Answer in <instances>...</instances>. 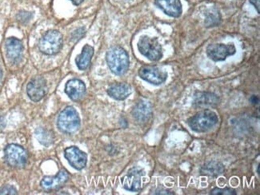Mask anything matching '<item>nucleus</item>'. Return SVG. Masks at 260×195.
I'll list each match as a JSON object with an SVG mask.
<instances>
[{"instance_id":"obj_15","label":"nucleus","mask_w":260,"mask_h":195,"mask_svg":"<svg viewBox=\"0 0 260 195\" xmlns=\"http://www.w3.org/2000/svg\"><path fill=\"white\" fill-rule=\"evenodd\" d=\"M69 179V175L66 171H61L56 176L45 177L41 181L42 187L45 189H55L64 185Z\"/></svg>"},{"instance_id":"obj_28","label":"nucleus","mask_w":260,"mask_h":195,"mask_svg":"<svg viewBox=\"0 0 260 195\" xmlns=\"http://www.w3.org/2000/svg\"><path fill=\"white\" fill-rule=\"evenodd\" d=\"M250 101H251L254 105H256V104H258L259 100H258V98L257 97V96L253 95L252 97L251 98Z\"/></svg>"},{"instance_id":"obj_1","label":"nucleus","mask_w":260,"mask_h":195,"mask_svg":"<svg viewBox=\"0 0 260 195\" xmlns=\"http://www.w3.org/2000/svg\"><path fill=\"white\" fill-rule=\"evenodd\" d=\"M108 67L112 73L123 75L129 68V56L124 49L115 47L110 49L106 55Z\"/></svg>"},{"instance_id":"obj_13","label":"nucleus","mask_w":260,"mask_h":195,"mask_svg":"<svg viewBox=\"0 0 260 195\" xmlns=\"http://www.w3.org/2000/svg\"><path fill=\"white\" fill-rule=\"evenodd\" d=\"M7 55L14 63H18L22 58L23 47L22 42L16 38H8L6 41Z\"/></svg>"},{"instance_id":"obj_14","label":"nucleus","mask_w":260,"mask_h":195,"mask_svg":"<svg viewBox=\"0 0 260 195\" xmlns=\"http://www.w3.org/2000/svg\"><path fill=\"white\" fill-rule=\"evenodd\" d=\"M65 92L71 100L79 101L84 96L86 86L83 81L76 79H71L67 83Z\"/></svg>"},{"instance_id":"obj_21","label":"nucleus","mask_w":260,"mask_h":195,"mask_svg":"<svg viewBox=\"0 0 260 195\" xmlns=\"http://www.w3.org/2000/svg\"><path fill=\"white\" fill-rule=\"evenodd\" d=\"M36 136L39 142L46 146H50L52 143L53 139H54L52 133L48 132L47 129L41 127L36 129Z\"/></svg>"},{"instance_id":"obj_6","label":"nucleus","mask_w":260,"mask_h":195,"mask_svg":"<svg viewBox=\"0 0 260 195\" xmlns=\"http://www.w3.org/2000/svg\"><path fill=\"white\" fill-rule=\"evenodd\" d=\"M4 154L8 165L15 168L24 167L28 159V154L26 150L19 145H8L4 150Z\"/></svg>"},{"instance_id":"obj_12","label":"nucleus","mask_w":260,"mask_h":195,"mask_svg":"<svg viewBox=\"0 0 260 195\" xmlns=\"http://www.w3.org/2000/svg\"><path fill=\"white\" fill-rule=\"evenodd\" d=\"M155 4L171 17H179L183 12L180 0H155Z\"/></svg>"},{"instance_id":"obj_9","label":"nucleus","mask_w":260,"mask_h":195,"mask_svg":"<svg viewBox=\"0 0 260 195\" xmlns=\"http://www.w3.org/2000/svg\"><path fill=\"white\" fill-rule=\"evenodd\" d=\"M144 171L138 167L132 168L127 175L122 179V183L124 189L129 191H139L143 186Z\"/></svg>"},{"instance_id":"obj_23","label":"nucleus","mask_w":260,"mask_h":195,"mask_svg":"<svg viewBox=\"0 0 260 195\" xmlns=\"http://www.w3.org/2000/svg\"><path fill=\"white\" fill-rule=\"evenodd\" d=\"M212 195H236V192L235 189L231 188H215L211 191Z\"/></svg>"},{"instance_id":"obj_7","label":"nucleus","mask_w":260,"mask_h":195,"mask_svg":"<svg viewBox=\"0 0 260 195\" xmlns=\"http://www.w3.org/2000/svg\"><path fill=\"white\" fill-rule=\"evenodd\" d=\"M139 75L143 80L153 85H161L168 79V73L157 67H142Z\"/></svg>"},{"instance_id":"obj_22","label":"nucleus","mask_w":260,"mask_h":195,"mask_svg":"<svg viewBox=\"0 0 260 195\" xmlns=\"http://www.w3.org/2000/svg\"><path fill=\"white\" fill-rule=\"evenodd\" d=\"M220 22V15L217 11H211V13L208 15L205 19V24L207 26H215L219 24Z\"/></svg>"},{"instance_id":"obj_11","label":"nucleus","mask_w":260,"mask_h":195,"mask_svg":"<svg viewBox=\"0 0 260 195\" xmlns=\"http://www.w3.org/2000/svg\"><path fill=\"white\" fill-rule=\"evenodd\" d=\"M47 86L43 77H36L26 86V93L33 102H39L47 94Z\"/></svg>"},{"instance_id":"obj_4","label":"nucleus","mask_w":260,"mask_h":195,"mask_svg":"<svg viewBox=\"0 0 260 195\" xmlns=\"http://www.w3.org/2000/svg\"><path fill=\"white\" fill-rule=\"evenodd\" d=\"M138 49L143 56L151 61L160 60L162 57V50L160 43L156 38L143 36L138 43Z\"/></svg>"},{"instance_id":"obj_19","label":"nucleus","mask_w":260,"mask_h":195,"mask_svg":"<svg viewBox=\"0 0 260 195\" xmlns=\"http://www.w3.org/2000/svg\"><path fill=\"white\" fill-rule=\"evenodd\" d=\"M93 55H94V48L87 44L85 45L81 54L78 55L76 58V63L78 68L81 71L87 69L91 64Z\"/></svg>"},{"instance_id":"obj_24","label":"nucleus","mask_w":260,"mask_h":195,"mask_svg":"<svg viewBox=\"0 0 260 195\" xmlns=\"http://www.w3.org/2000/svg\"><path fill=\"white\" fill-rule=\"evenodd\" d=\"M0 194H17V190L12 186H5L0 189Z\"/></svg>"},{"instance_id":"obj_20","label":"nucleus","mask_w":260,"mask_h":195,"mask_svg":"<svg viewBox=\"0 0 260 195\" xmlns=\"http://www.w3.org/2000/svg\"><path fill=\"white\" fill-rule=\"evenodd\" d=\"M224 167L218 161H210L202 167V175L208 176L217 177L222 175L224 172Z\"/></svg>"},{"instance_id":"obj_29","label":"nucleus","mask_w":260,"mask_h":195,"mask_svg":"<svg viewBox=\"0 0 260 195\" xmlns=\"http://www.w3.org/2000/svg\"><path fill=\"white\" fill-rule=\"evenodd\" d=\"M71 1H72L75 5H77V6L83 2V0H71Z\"/></svg>"},{"instance_id":"obj_30","label":"nucleus","mask_w":260,"mask_h":195,"mask_svg":"<svg viewBox=\"0 0 260 195\" xmlns=\"http://www.w3.org/2000/svg\"><path fill=\"white\" fill-rule=\"evenodd\" d=\"M2 76H3L2 70H1V68H0V82H1V79H2Z\"/></svg>"},{"instance_id":"obj_25","label":"nucleus","mask_w":260,"mask_h":195,"mask_svg":"<svg viewBox=\"0 0 260 195\" xmlns=\"http://www.w3.org/2000/svg\"><path fill=\"white\" fill-rule=\"evenodd\" d=\"M259 0H250V3H251L252 5H254L258 13H259Z\"/></svg>"},{"instance_id":"obj_2","label":"nucleus","mask_w":260,"mask_h":195,"mask_svg":"<svg viewBox=\"0 0 260 195\" xmlns=\"http://www.w3.org/2000/svg\"><path fill=\"white\" fill-rule=\"evenodd\" d=\"M219 122V118L211 110H204L189 118L187 124L190 129L197 133H205L215 127Z\"/></svg>"},{"instance_id":"obj_8","label":"nucleus","mask_w":260,"mask_h":195,"mask_svg":"<svg viewBox=\"0 0 260 195\" xmlns=\"http://www.w3.org/2000/svg\"><path fill=\"white\" fill-rule=\"evenodd\" d=\"M236 52V47L233 44H212L207 48L208 57L215 62L225 60L228 56L235 55Z\"/></svg>"},{"instance_id":"obj_17","label":"nucleus","mask_w":260,"mask_h":195,"mask_svg":"<svg viewBox=\"0 0 260 195\" xmlns=\"http://www.w3.org/2000/svg\"><path fill=\"white\" fill-rule=\"evenodd\" d=\"M132 87L126 83H115L111 85L108 90L110 97L115 100H124L132 94Z\"/></svg>"},{"instance_id":"obj_16","label":"nucleus","mask_w":260,"mask_h":195,"mask_svg":"<svg viewBox=\"0 0 260 195\" xmlns=\"http://www.w3.org/2000/svg\"><path fill=\"white\" fill-rule=\"evenodd\" d=\"M132 115L138 122H146L152 115V107L149 102L141 101L136 104L132 111Z\"/></svg>"},{"instance_id":"obj_10","label":"nucleus","mask_w":260,"mask_h":195,"mask_svg":"<svg viewBox=\"0 0 260 195\" xmlns=\"http://www.w3.org/2000/svg\"><path fill=\"white\" fill-rule=\"evenodd\" d=\"M64 156L70 165L78 171H81L87 165V154L76 146H70L67 148L64 151Z\"/></svg>"},{"instance_id":"obj_18","label":"nucleus","mask_w":260,"mask_h":195,"mask_svg":"<svg viewBox=\"0 0 260 195\" xmlns=\"http://www.w3.org/2000/svg\"><path fill=\"white\" fill-rule=\"evenodd\" d=\"M218 96L208 92H199L194 95V105L199 107H213L219 104Z\"/></svg>"},{"instance_id":"obj_3","label":"nucleus","mask_w":260,"mask_h":195,"mask_svg":"<svg viewBox=\"0 0 260 195\" xmlns=\"http://www.w3.org/2000/svg\"><path fill=\"white\" fill-rule=\"evenodd\" d=\"M80 127V118L73 107H68L61 111L58 118V128L62 133H76Z\"/></svg>"},{"instance_id":"obj_26","label":"nucleus","mask_w":260,"mask_h":195,"mask_svg":"<svg viewBox=\"0 0 260 195\" xmlns=\"http://www.w3.org/2000/svg\"><path fill=\"white\" fill-rule=\"evenodd\" d=\"M155 194H173L174 193L166 190V189H158L155 191Z\"/></svg>"},{"instance_id":"obj_5","label":"nucleus","mask_w":260,"mask_h":195,"mask_svg":"<svg viewBox=\"0 0 260 195\" xmlns=\"http://www.w3.org/2000/svg\"><path fill=\"white\" fill-rule=\"evenodd\" d=\"M62 46V35L57 30L47 31L40 40L39 48L45 55H55L60 51Z\"/></svg>"},{"instance_id":"obj_27","label":"nucleus","mask_w":260,"mask_h":195,"mask_svg":"<svg viewBox=\"0 0 260 195\" xmlns=\"http://www.w3.org/2000/svg\"><path fill=\"white\" fill-rule=\"evenodd\" d=\"M5 126H6V123H5L4 118L0 116V132H2L4 131Z\"/></svg>"}]
</instances>
